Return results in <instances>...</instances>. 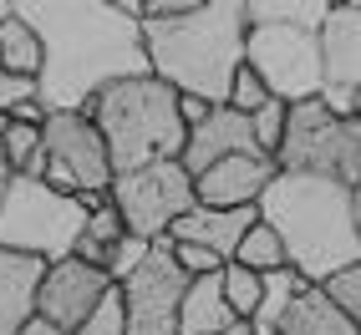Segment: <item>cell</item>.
I'll list each match as a JSON object with an SVG mask.
<instances>
[{
    "label": "cell",
    "instance_id": "1",
    "mask_svg": "<svg viewBox=\"0 0 361 335\" xmlns=\"http://www.w3.org/2000/svg\"><path fill=\"white\" fill-rule=\"evenodd\" d=\"M16 15L36 26L46 51L36 77L46 117L87 112L97 91L128 77H148L142 20H133L117 0H16Z\"/></svg>",
    "mask_w": 361,
    "mask_h": 335
},
{
    "label": "cell",
    "instance_id": "2",
    "mask_svg": "<svg viewBox=\"0 0 361 335\" xmlns=\"http://www.w3.org/2000/svg\"><path fill=\"white\" fill-rule=\"evenodd\" d=\"M148 71L183 97H204L214 107H229L234 71L245 66L250 15L245 0H199L178 20H142Z\"/></svg>",
    "mask_w": 361,
    "mask_h": 335
},
{
    "label": "cell",
    "instance_id": "3",
    "mask_svg": "<svg viewBox=\"0 0 361 335\" xmlns=\"http://www.w3.org/2000/svg\"><path fill=\"white\" fill-rule=\"evenodd\" d=\"M259 219L280 234L290 270L310 284H326L361 265V234L351 213V188L310 173H275L259 198Z\"/></svg>",
    "mask_w": 361,
    "mask_h": 335
},
{
    "label": "cell",
    "instance_id": "4",
    "mask_svg": "<svg viewBox=\"0 0 361 335\" xmlns=\"http://www.w3.org/2000/svg\"><path fill=\"white\" fill-rule=\"evenodd\" d=\"M87 117L97 122L107 153H112V173H137L153 163H173L188 148V127L178 117V91L148 77H128L107 91H97L87 107Z\"/></svg>",
    "mask_w": 361,
    "mask_h": 335
},
{
    "label": "cell",
    "instance_id": "5",
    "mask_svg": "<svg viewBox=\"0 0 361 335\" xmlns=\"http://www.w3.org/2000/svg\"><path fill=\"white\" fill-rule=\"evenodd\" d=\"M82 229H87V208L71 194H56L46 178H11L0 194V249L11 254L61 265L77 254Z\"/></svg>",
    "mask_w": 361,
    "mask_h": 335
},
{
    "label": "cell",
    "instance_id": "6",
    "mask_svg": "<svg viewBox=\"0 0 361 335\" xmlns=\"http://www.w3.org/2000/svg\"><path fill=\"white\" fill-rule=\"evenodd\" d=\"M275 168L361 188V117H336L321 97L295 102L290 122H285V142L275 153Z\"/></svg>",
    "mask_w": 361,
    "mask_h": 335
},
{
    "label": "cell",
    "instance_id": "7",
    "mask_svg": "<svg viewBox=\"0 0 361 335\" xmlns=\"http://www.w3.org/2000/svg\"><path fill=\"white\" fill-rule=\"evenodd\" d=\"M194 203H199L194 198V173L183 168V158L112 178V208L128 224V234L142 239V244H163Z\"/></svg>",
    "mask_w": 361,
    "mask_h": 335
},
{
    "label": "cell",
    "instance_id": "8",
    "mask_svg": "<svg viewBox=\"0 0 361 335\" xmlns=\"http://www.w3.org/2000/svg\"><path fill=\"white\" fill-rule=\"evenodd\" d=\"M245 61L259 71L280 102H316L326 91V56H321V31L305 26H250Z\"/></svg>",
    "mask_w": 361,
    "mask_h": 335
},
{
    "label": "cell",
    "instance_id": "9",
    "mask_svg": "<svg viewBox=\"0 0 361 335\" xmlns=\"http://www.w3.org/2000/svg\"><path fill=\"white\" fill-rule=\"evenodd\" d=\"M46 183L56 194H112V153L87 112H51L46 117Z\"/></svg>",
    "mask_w": 361,
    "mask_h": 335
},
{
    "label": "cell",
    "instance_id": "10",
    "mask_svg": "<svg viewBox=\"0 0 361 335\" xmlns=\"http://www.w3.org/2000/svg\"><path fill=\"white\" fill-rule=\"evenodd\" d=\"M128 305V335H178V310L188 295V274L178 270L173 244H153L148 259L117 284Z\"/></svg>",
    "mask_w": 361,
    "mask_h": 335
},
{
    "label": "cell",
    "instance_id": "11",
    "mask_svg": "<svg viewBox=\"0 0 361 335\" xmlns=\"http://www.w3.org/2000/svg\"><path fill=\"white\" fill-rule=\"evenodd\" d=\"M112 290L107 270L87 265V259H61V265H46V279H41V295H36V315H46L56 330L77 335L82 320L92 315V310L102 305V295Z\"/></svg>",
    "mask_w": 361,
    "mask_h": 335
},
{
    "label": "cell",
    "instance_id": "12",
    "mask_svg": "<svg viewBox=\"0 0 361 335\" xmlns=\"http://www.w3.org/2000/svg\"><path fill=\"white\" fill-rule=\"evenodd\" d=\"M275 158L264 153H245V158H224L204 168V173L194 178V198L204 208H259L264 188L275 183Z\"/></svg>",
    "mask_w": 361,
    "mask_h": 335
},
{
    "label": "cell",
    "instance_id": "13",
    "mask_svg": "<svg viewBox=\"0 0 361 335\" xmlns=\"http://www.w3.org/2000/svg\"><path fill=\"white\" fill-rule=\"evenodd\" d=\"M245 153H259L250 117H245V112H234V107H214V117H209V122H199L194 132H188L183 168L199 178L204 168L224 163V158H245Z\"/></svg>",
    "mask_w": 361,
    "mask_h": 335
},
{
    "label": "cell",
    "instance_id": "14",
    "mask_svg": "<svg viewBox=\"0 0 361 335\" xmlns=\"http://www.w3.org/2000/svg\"><path fill=\"white\" fill-rule=\"evenodd\" d=\"M326 87L361 91V0H331V15L321 26Z\"/></svg>",
    "mask_w": 361,
    "mask_h": 335
},
{
    "label": "cell",
    "instance_id": "15",
    "mask_svg": "<svg viewBox=\"0 0 361 335\" xmlns=\"http://www.w3.org/2000/svg\"><path fill=\"white\" fill-rule=\"evenodd\" d=\"M255 224H259V208H204V203H194L173 224L168 239H178V244H204L219 259H234L239 239H245Z\"/></svg>",
    "mask_w": 361,
    "mask_h": 335
},
{
    "label": "cell",
    "instance_id": "16",
    "mask_svg": "<svg viewBox=\"0 0 361 335\" xmlns=\"http://www.w3.org/2000/svg\"><path fill=\"white\" fill-rule=\"evenodd\" d=\"M46 279V259L0 249V335H20L36 315V295Z\"/></svg>",
    "mask_w": 361,
    "mask_h": 335
},
{
    "label": "cell",
    "instance_id": "17",
    "mask_svg": "<svg viewBox=\"0 0 361 335\" xmlns=\"http://www.w3.org/2000/svg\"><path fill=\"white\" fill-rule=\"evenodd\" d=\"M234 325H245L224 300V279L219 274H199L188 279V295L178 310V335H224Z\"/></svg>",
    "mask_w": 361,
    "mask_h": 335
},
{
    "label": "cell",
    "instance_id": "18",
    "mask_svg": "<svg viewBox=\"0 0 361 335\" xmlns=\"http://www.w3.org/2000/svg\"><path fill=\"white\" fill-rule=\"evenodd\" d=\"M280 335H361V330H356V320L346 310L326 295V284H305L300 300L290 305V315H285Z\"/></svg>",
    "mask_w": 361,
    "mask_h": 335
},
{
    "label": "cell",
    "instance_id": "19",
    "mask_svg": "<svg viewBox=\"0 0 361 335\" xmlns=\"http://www.w3.org/2000/svg\"><path fill=\"white\" fill-rule=\"evenodd\" d=\"M41 66H46V51H41V36L26 15H16L0 26V71H16V77H26L36 82L41 77Z\"/></svg>",
    "mask_w": 361,
    "mask_h": 335
},
{
    "label": "cell",
    "instance_id": "20",
    "mask_svg": "<svg viewBox=\"0 0 361 335\" xmlns=\"http://www.w3.org/2000/svg\"><path fill=\"white\" fill-rule=\"evenodd\" d=\"M310 279H300L290 265L285 270H275V274H264V295H259V310H255V335H280V325H285V315H290V305L300 300V290H305Z\"/></svg>",
    "mask_w": 361,
    "mask_h": 335
},
{
    "label": "cell",
    "instance_id": "21",
    "mask_svg": "<svg viewBox=\"0 0 361 335\" xmlns=\"http://www.w3.org/2000/svg\"><path fill=\"white\" fill-rule=\"evenodd\" d=\"M250 26H305L321 31L331 15V0H245Z\"/></svg>",
    "mask_w": 361,
    "mask_h": 335
},
{
    "label": "cell",
    "instance_id": "22",
    "mask_svg": "<svg viewBox=\"0 0 361 335\" xmlns=\"http://www.w3.org/2000/svg\"><path fill=\"white\" fill-rule=\"evenodd\" d=\"M234 265H245V270H255V274H275V270H285L290 259H285V244H280V234L270 229V224H255L245 239H239V249H234Z\"/></svg>",
    "mask_w": 361,
    "mask_h": 335
},
{
    "label": "cell",
    "instance_id": "23",
    "mask_svg": "<svg viewBox=\"0 0 361 335\" xmlns=\"http://www.w3.org/2000/svg\"><path fill=\"white\" fill-rule=\"evenodd\" d=\"M128 234V224L117 219V208L107 203V208H97V213H87V229H82V244H77V259H87V265H97V270H107V254H112V244Z\"/></svg>",
    "mask_w": 361,
    "mask_h": 335
},
{
    "label": "cell",
    "instance_id": "24",
    "mask_svg": "<svg viewBox=\"0 0 361 335\" xmlns=\"http://www.w3.org/2000/svg\"><path fill=\"white\" fill-rule=\"evenodd\" d=\"M219 279H224V300H229V310L239 320H255V310H259V295H264V274H255V270H245V265H229L219 270Z\"/></svg>",
    "mask_w": 361,
    "mask_h": 335
},
{
    "label": "cell",
    "instance_id": "25",
    "mask_svg": "<svg viewBox=\"0 0 361 335\" xmlns=\"http://www.w3.org/2000/svg\"><path fill=\"white\" fill-rule=\"evenodd\" d=\"M285 122H290V102H280L270 97L255 117H250V127H255V142H259V153L264 158H275L280 153V142H285Z\"/></svg>",
    "mask_w": 361,
    "mask_h": 335
},
{
    "label": "cell",
    "instance_id": "26",
    "mask_svg": "<svg viewBox=\"0 0 361 335\" xmlns=\"http://www.w3.org/2000/svg\"><path fill=\"white\" fill-rule=\"evenodd\" d=\"M77 335H128V305H123V290H117V284L102 295V305L82 320Z\"/></svg>",
    "mask_w": 361,
    "mask_h": 335
},
{
    "label": "cell",
    "instance_id": "27",
    "mask_svg": "<svg viewBox=\"0 0 361 335\" xmlns=\"http://www.w3.org/2000/svg\"><path fill=\"white\" fill-rule=\"evenodd\" d=\"M264 102H270V87H264V82H259V71H255V66L245 61V66L234 71V87H229V107H234V112H245V117H255V112H259Z\"/></svg>",
    "mask_w": 361,
    "mask_h": 335
},
{
    "label": "cell",
    "instance_id": "28",
    "mask_svg": "<svg viewBox=\"0 0 361 335\" xmlns=\"http://www.w3.org/2000/svg\"><path fill=\"white\" fill-rule=\"evenodd\" d=\"M148 249H153V244H142V239L123 234V239L112 244V254H107V279H112V284H123V279L142 265V259H148Z\"/></svg>",
    "mask_w": 361,
    "mask_h": 335
},
{
    "label": "cell",
    "instance_id": "29",
    "mask_svg": "<svg viewBox=\"0 0 361 335\" xmlns=\"http://www.w3.org/2000/svg\"><path fill=\"white\" fill-rule=\"evenodd\" d=\"M173 244V259H178V270L188 274V279H199V274H219L229 259H219L214 249H204V244H178V239H168Z\"/></svg>",
    "mask_w": 361,
    "mask_h": 335
},
{
    "label": "cell",
    "instance_id": "30",
    "mask_svg": "<svg viewBox=\"0 0 361 335\" xmlns=\"http://www.w3.org/2000/svg\"><path fill=\"white\" fill-rule=\"evenodd\" d=\"M326 295L346 310V315L356 320V330H361V265H351V270H341L336 279H326Z\"/></svg>",
    "mask_w": 361,
    "mask_h": 335
},
{
    "label": "cell",
    "instance_id": "31",
    "mask_svg": "<svg viewBox=\"0 0 361 335\" xmlns=\"http://www.w3.org/2000/svg\"><path fill=\"white\" fill-rule=\"evenodd\" d=\"M20 102H41V91H36V82H26V77H16V71H0V112H16Z\"/></svg>",
    "mask_w": 361,
    "mask_h": 335
},
{
    "label": "cell",
    "instance_id": "32",
    "mask_svg": "<svg viewBox=\"0 0 361 335\" xmlns=\"http://www.w3.org/2000/svg\"><path fill=\"white\" fill-rule=\"evenodd\" d=\"M178 117H183V127L194 132L199 122H209V117H214V102H204V97H183V91H178Z\"/></svg>",
    "mask_w": 361,
    "mask_h": 335
},
{
    "label": "cell",
    "instance_id": "33",
    "mask_svg": "<svg viewBox=\"0 0 361 335\" xmlns=\"http://www.w3.org/2000/svg\"><path fill=\"white\" fill-rule=\"evenodd\" d=\"M11 122H36V127H41V122H46V107H41V102H20V107L11 112Z\"/></svg>",
    "mask_w": 361,
    "mask_h": 335
},
{
    "label": "cell",
    "instance_id": "34",
    "mask_svg": "<svg viewBox=\"0 0 361 335\" xmlns=\"http://www.w3.org/2000/svg\"><path fill=\"white\" fill-rule=\"evenodd\" d=\"M20 335H66V330H56V325L46 320V315H31V320H26V330H20Z\"/></svg>",
    "mask_w": 361,
    "mask_h": 335
},
{
    "label": "cell",
    "instance_id": "35",
    "mask_svg": "<svg viewBox=\"0 0 361 335\" xmlns=\"http://www.w3.org/2000/svg\"><path fill=\"white\" fill-rule=\"evenodd\" d=\"M0 183H11V158H6V142H0Z\"/></svg>",
    "mask_w": 361,
    "mask_h": 335
},
{
    "label": "cell",
    "instance_id": "36",
    "mask_svg": "<svg viewBox=\"0 0 361 335\" xmlns=\"http://www.w3.org/2000/svg\"><path fill=\"white\" fill-rule=\"evenodd\" d=\"M351 213H356V234H361V188H351Z\"/></svg>",
    "mask_w": 361,
    "mask_h": 335
},
{
    "label": "cell",
    "instance_id": "37",
    "mask_svg": "<svg viewBox=\"0 0 361 335\" xmlns=\"http://www.w3.org/2000/svg\"><path fill=\"white\" fill-rule=\"evenodd\" d=\"M11 11H16V0H0V26L11 20Z\"/></svg>",
    "mask_w": 361,
    "mask_h": 335
},
{
    "label": "cell",
    "instance_id": "38",
    "mask_svg": "<svg viewBox=\"0 0 361 335\" xmlns=\"http://www.w3.org/2000/svg\"><path fill=\"white\" fill-rule=\"evenodd\" d=\"M224 335H255V325H234V330H224Z\"/></svg>",
    "mask_w": 361,
    "mask_h": 335
},
{
    "label": "cell",
    "instance_id": "39",
    "mask_svg": "<svg viewBox=\"0 0 361 335\" xmlns=\"http://www.w3.org/2000/svg\"><path fill=\"white\" fill-rule=\"evenodd\" d=\"M6 127H11V117H6V112H0V137H6Z\"/></svg>",
    "mask_w": 361,
    "mask_h": 335
},
{
    "label": "cell",
    "instance_id": "40",
    "mask_svg": "<svg viewBox=\"0 0 361 335\" xmlns=\"http://www.w3.org/2000/svg\"><path fill=\"white\" fill-rule=\"evenodd\" d=\"M0 194H6V183H0Z\"/></svg>",
    "mask_w": 361,
    "mask_h": 335
}]
</instances>
